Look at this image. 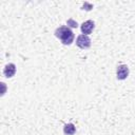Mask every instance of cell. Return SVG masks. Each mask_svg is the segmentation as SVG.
Wrapping results in <instances>:
<instances>
[{
	"instance_id": "5b68a950",
	"label": "cell",
	"mask_w": 135,
	"mask_h": 135,
	"mask_svg": "<svg viewBox=\"0 0 135 135\" xmlns=\"http://www.w3.org/2000/svg\"><path fill=\"white\" fill-rule=\"evenodd\" d=\"M16 73V65L14 63H7L3 69V75L6 78H11Z\"/></svg>"
},
{
	"instance_id": "52a82bcc",
	"label": "cell",
	"mask_w": 135,
	"mask_h": 135,
	"mask_svg": "<svg viewBox=\"0 0 135 135\" xmlns=\"http://www.w3.org/2000/svg\"><path fill=\"white\" fill-rule=\"evenodd\" d=\"M68 24H70L72 27H77V26H78L77 22H75L73 19H69V20H68Z\"/></svg>"
},
{
	"instance_id": "3957f363",
	"label": "cell",
	"mask_w": 135,
	"mask_h": 135,
	"mask_svg": "<svg viewBox=\"0 0 135 135\" xmlns=\"http://www.w3.org/2000/svg\"><path fill=\"white\" fill-rule=\"evenodd\" d=\"M116 76L117 79L119 80H124L127 79V77L129 76V68L127 64H120L117 66V71H116Z\"/></svg>"
},
{
	"instance_id": "277c9868",
	"label": "cell",
	"mask_w": 135,
	"mask_h": 135,
	"mask_svg": "<svg viewBox=\"0 0 135 135\" xmlns=\"http://www.w3.org/2000/svg\"><path fill=\"white\" fill-rule=\"evenodd\" d=\"M80 28H81V32H82L83 35H88L89 36L93 32V30L95 28V23H94L93 20H86L81 24Z\"/></svg>"
},
{
	"instance_id": "7a4b0ae2",
	"label": "cell",
	"mask_w": 135,
	"mask_h": 135,
	"mask_svg": "<svg viewBox=\"0 0 135 135\" xmlns=\"http://www.w3.org/2000/svg\"><path fill=\"white\" fill-rule=\"evenodd\" d=\"M76 45L80 49H89L91 46V38L88 35H79L76 39Z\"/></svg>"
},
{
	"instance_id": "6da1fadb",
	"label": "cell",
	"mask_w": 135,
	"mask_h": 135,
	"mask_svg": "<svg viewBox=\"0 0 135 135\" xmlns=\"http://www.w3.org/2000/svg\"><path fill=\"white\" fill-rule=\"evenodd\" d=\"M55 36L61 40V42L64 45H70L72 44V42L74 41V33L71 31V28H69L68 26H59L56 31H55Z\"/></svg>"
},
{
	"instance_id": "8992f818",
	"label": "cell",
	"mask_w": 135,
	"mask_h": 135,
	"mask_svg": "<svg viewBox=\"0 0 135 135\" xmlns=\"http://www.w3.org/2000/svg\"><path fill=\"white\" fill-rule=\"evenodd\" d=\"M76 132V127L73 123H66L63 127V133L65 135H74Z\"/></svg>"
}]
</instances>
